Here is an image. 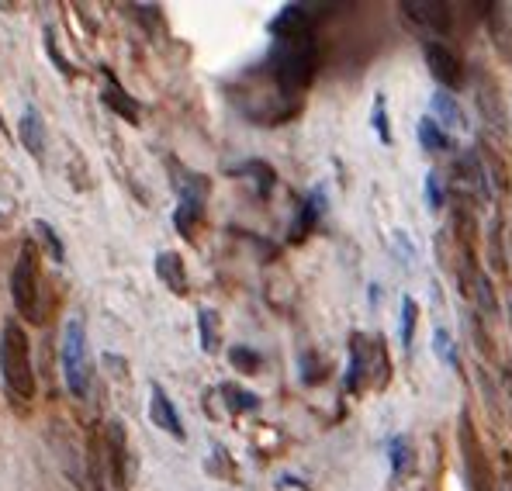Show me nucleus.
<instances>
[{"label": "nucleus", "instance_id": "39448f33", "mask_svg": "<svg viewBox=\"0 0 512 491\" xmlns=\"http://www.w3.org/2000/svg\"><path fill=\"white\" fill-rule=\"evenodd\" d=\"M388 377V357H384V343L371 336H353V364H350V384L353 391L360 388H378Z\"/></svg>", "mask_w": 512, "mask_h": 491}, {"label": "nucleus", "instance_id": "f257e3e1", "mask_svg": "<svg viewBox=\"0 0 512 491\" xmlns=\"http://www.w3.org/2000/svg\"><path fill=\"white\" fill-rule=\"evenodd\" d=\"M270 32H274L270 52L260 66L250 70V77H246L250 90L243 94V111L263 125H277L298 115L301 94L308 90L315 66H319V42H315V21L308 7H284L270 25Z\"/></svg>", "mask_w": 512, "mask_h": 491}, {"label": "nucleus", "instance_id": "423d86ee", "mask_svg": "<svg viewBox=\"0 0 512 491\" xmlns=\"http://www.w3.org/2000/svg\"><path fill=\"white\" fill-rule=\"evenodd\" d=\"M180 208H177V229L184 232L187 239H194V225L201 222V215H205V198H208V180L198 177V173H187L184 180H180Z\"/></svg>", "mask_w": 512, "mask_h": 491}, {"label": "nucleus", "instance_id": "7ed1b4c3", "mask_svg": "<svg viewBox=\"0 0 512 491\" xmlns=\"http://www.w3.org/2000/svg\"><path fill=\"white\" fill-rule=\"evenodd\" d=\"M0 377H4L7 395L18 405H28L35 398L32 343H28V332L14 319L4 322V332H0Z\"/></svg>", "mask_w": 512, "mask_h": 491}, {"label": "nucleus", "instance_id": "1a4fd4ad", "mask_svg": "<svg viewBox=\"0 0 512 491\" xmlns=\"http://www.w3.org/2000/svg\"><path fill=\"white\" fill-rule=\"evenodd\" d=\"M402 11L409 14L416 25L429 28V32H447V28L454 25V18H450L454 7L443 4V0H405Z\"/></svg>", "mask_w": 512, "mask_h": 491}, {"label": "nucleus", "instance_id": "6e6552de", "mask_svg": "<svg viewBox=\"0 0 512 491\" xmlns=\"http://www.w3.org/2000/svg\"><path fill=\"white\" fill-rule=\"evenodd\" d=\"M461 450H464V467H468L471 488L474 491H492V471H488L485 457H481L478 436H474L468 419H464V429H461Z\"/></svg>", "mask_w": 512, "mask_h": 491}, {"label": "nucleus", "instance_id": "f03ea898", "mask_svg": "<svg viewBox=\"0 0 512 491\" xmlns=\"http://www.w3.org/2000/svg\"><path fill=\"white\" fill-rule=\"evenodd\" d=\"M11 298H14L18 315L32 322V326H42V322L49 319L52 294L42 281V263H39V249H35V243L21 246L18 263H14V274H11Z\"/></svg>", "mask_w": 512, "mask_h": 491}, {"label": "nucleus", "instance_id": "f8f14e48", "mask_svg": "<svg viewBox=\"0 0 512 491\" xmlns=\"http://www.w3.org/2000/svg\"><path fill=\"white\" fill-rule=\"evenodd\" d=\"M104 104H108L111 111H118L125 122H139V104L125 94L122 83L111 77V73H104Z\"/></svg>", "mask_w": 512, "mask_h": 491}, {"label": "nucleus", "instance_id": "a211bd4d", "mask_svg": "<svg viewBox=\"0 0 512 491\" xmlns=\"http://www.w3.org/2000/svg\"><path fill=\"white\" fill-rule=\"evenodd\" d=\"M509 253H512V229H509Z\"/></svg>", "mask_w": 512, "mask_h": 491}, {"label": "nucleus", "instance_id": "20e7f679", "mask_svg": "<svg viewBox=\"0 0 512 491\" xmlns=\"http://www.w3.org/2000/svg\"><path fill=\"white\" fill-rule=\"evenodd\" d=\"M63 377L73 398H87L90 391V350H87V329L80 319L66 322L63 332Z\"/></svg>", "mask_w": 512, "mask_h": 491}, {"label": "nucleus", "instance_id": "dca6fc26", "mask_svg": "<svg viewBox=\"0 0 512 491\" xmlns=\"http://www.w3.org/2000/svg\"><path fill=\"white\" fill-rule=\"evenodd\" d=\"M412 322H416V305H412V301H405V343L412 339Z\"/></svg>", "mask_w": 512, "mask_h": 491}, {"label": "nucleus", "instance_id": "9b49d317", "mask_svg": "<svg viewBox=\"0 0 512 491\" xmlns=\"http://www.w3.org/2000/svg\"><path fill=\"white\" fill-rule=\"evenodd\" d=\"M21 142H25V149L35 156V160H42V153H45V122H42L39 108H32V104L21 111Z\"/></svg>", "mask_w": 512, "mask_h": 491}, {"label": "nucleus", "instance_id": "9d476101", "mask_svg": "<svg viewBox=\"0 0 512 491\" xmlns=\"http://www.w3.org/2000/svg\"><path fill=\"white\" fill-rule=\"evenodd\" d=\"M149 415H153V422L163 429V433H170L173 440H184V422H180L177 409H173V402L167 398V391H163L160 384H153V402H149Z\"/></svg>", "mask_w": 512, "mask_h": 491}, {"label": "nucleus", "instance_id": "aec40b11", "mask_svg": "<svg viewBox=\"0 0 512 491\" xmlns=\"http://www.w3.org/2000/svg\"><path fill=\"white\" fill-rule=\"evenodd\" d=\"M509 326H512V308H509Z\"/></svg>", "mask_w": 512, "mask_h": 491}, {"label": "nucleus", "instance_id": "6ab92c4d", "mask_svg": "<svg viewBox=\"0 0 512 491\" xmlns=\"http://www.w3.org/2000/svg\"><path fill=\"white\" fill-rule=\"evenodd\" d=\"M506 491H512V478H509V481H506Z\"/></svg>", "mask_w": 512, "mask_h": 491}, {"label": "nucleus", "instance_id": "f3484780", "mask_svg": "<svg viewBox=\"0 0 512 491\" xmlns=\"http://www.w3.org/2000/svg\"><path fill=\"white\" fill-rule=\"evenodd\" d=\"M232 364H239V367H256V357H253V353H246V350H232Z\"/></svg>", "mask_w": 512, "mask_h": 491}, {"label": "nucleus", "instance_id": "0eeeda50", "mask_svg": "<svg viewBox=\"0 0 512 491\" xmlns=\"http://www.w3.org/2000/svg\"><path fill=\"white\" fill-rule=\"evenodd\" d=\"M423 56H426L429 73H433V77L440 80L443 87L457 90V87H461V83H464V63H461V56H457V52L450 49L447 42H440V39H426V45H423Z\"/></svg>", "mask_w": 512, "mask_h": 491}, {"label": "nucleus", "instance_id": "ddd939ff", "mask_svg": "<svg viewBox=\"0 0 512 491\" xmlns=\"http://www.w3.org/2000/svg\"><path fill=\"white\" fill-rule=\"evenodd\" d=\"M156 274H160V281L173 287L177 294L187 291V277H184V263H180L177 253H160V260H156Z\"/></svg>", "mask_w": 512, "mask_h": 491}, {"label": "nucleus", "instance_id": "2eb2a0df", "mask_svg": "<svg viewBox=\"0 0 512 491\" xmlns=\"http://www.w3.org/2000/svg\"><path fill=\"white\" fill-rule=\"evenodd\" d=\"M35 229H39L42 236H45V246H49V253L56 256V263H63V243H59L56 229H52L49 222H39V225H35Z\"/></svg>", "mask_w": 512, "mask_h": 491}, {"label": "nucleus", "instance_id": "4468645a", "mask_svg": "<svg viewBox=\"0 0 512 491\" xmlns=\"http://www.w3.org/2000/svg\"><path fill=\"white\" fill-rule=\"evenodd\" d=\"M419 139H423L426 149H447L450 139L443 135V128L436 118H423V125H419Z\"/></svg>", "mask_w": 512, "mask_h": 491}]
</instances>
